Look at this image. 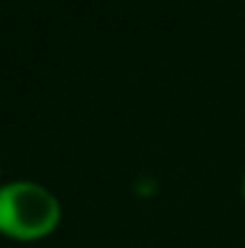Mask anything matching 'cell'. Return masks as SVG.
I'll return each mask as SVG.
<instances>
[{
	"instance_id": "cell-1",
	"label": "cell",
	"mask_w": 245,
	"mask_h": 248,
	"mask_svg": "<svg viewBox=\"0 0 245 248\" xmlns=\"http://www.w3.org/2000/svg\"><path fill=\"white\" fill-rule=\"evenodd\" d=\"M61 208L41 185L17 182L0 190V231L17 240H38L58 225Z\"/></svg>"
}]
</instances>
